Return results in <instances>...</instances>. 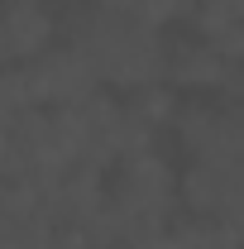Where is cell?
<instances>
[{
  "label": "cell",
  "mask_w": 244,
  "mask_h": 249,
  "mask_svg": "<svg viewBox=\"0 0 244 249\" xmlns=\"http://www.w3.org/2000/svg\"><path fill=\"white\" fill-rule=\"evenodd\" d=\"M67 43L91 62L101 87H120L124 96L163 87V77H168V38H163V29L115 19V15H105L96 5L72 24Z\"/></svg>",
  "instance_id": "1"
},
{
  "label": "cell",
  "mask_w": 244,
  "mask_h": 249,
  "mask_svg": "<svg viewBox=\"0 0 244 249\" xmlns=\"http://www.w3.org/2000/svg\"><path fill=\"white\" fill-rule=\"evenodd\" d=\"M15 77H19L24 101L38 106V110H62V106H77V101H87L91 91H101L91 62L82 58L72 43H53L38 58L15 62Z\"/></svg>",
  "instance_id": "2"
},
{
  "label": "cell",
  "mask_w": 244,
  "mask_h": 249,
  "mask_svg": "<svg viewBox=\"0 0 244 249\" xmlns=\"http://www.w3.org/2000/svg\"><path fill=\"white\" fill-rule=\"evenodd\" d=\"M0 38L10 62H29L58 43V19L43 0H0Z\"/></svg>",
  "instance_id": "3"
},
{
  "label": "cell",
  "mask_w": 244,
  "mask_h": 249,
  "mask_svg": "<svg viewBox=\"0 0 244 249\" xmlns=\"http://www.w3.org/2000/svg\"><path fill=\"white\" fill-rule=\"evenodd\" d=\"M225 77V62L201 34H192L182 43H168V77L163 87H177V91H215Z\"/></svg>",
  "instance_id": "4"
},
{
  "label": "cell",
  "mask_w": 244,
  "mask_h": 249,
  "mask_svg": "<svg viewBox=\"0 0 244 249\" xmlns=\"http://www.w3.org/2000/svg\"><path fill=\"white\" fill-rule=\"evenodd\" d=\"M187 19H192V34L211 38V34H220V29L244 24V0H192Z\"/></svg>",
  "instance_id": "5"
},
{
  "label": "cell",
  "mask_w": 244,
  "mask_h": 249,
  "mask_svg": "<svg viewBox=\"0 0 244 249\" xmlns=\"http://www.w3.org/2000/svg\"><path fill=\"white\" fill-rule=\"evenodd\" d=\"M215 53H220V62H240L244 58V24H235V29H220L206 38Z\"/></svg>",
  "instance_id": "6"
},
{
  "label": "cell",
  "mask_w": 244,
  "mask_h": 249,
  "mask_svg": "<svg viewBox=\"0 0 244 249\" xmlns=\"http://www.w3.org/2000/svg\"><path fill=\"white\" fill-rule=\"evenodd\" d=\"M10 129H15V115L0 110V158H5V149H10Z\"/></svg>",
  "instance_id": "7"
}]
</instances>
